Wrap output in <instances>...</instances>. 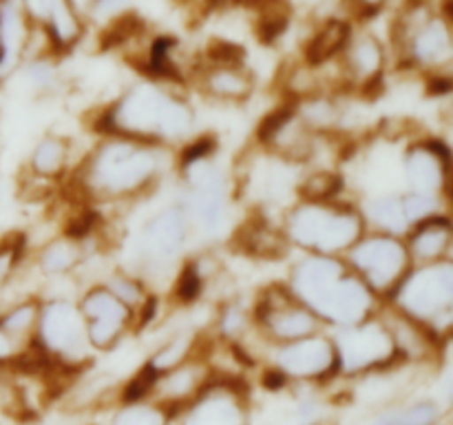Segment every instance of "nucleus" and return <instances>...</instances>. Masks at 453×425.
Instances as JSON below:
<instances>
[{"label": "nucleus", "mask_w": 453, "mask_h": 425, "mask_svg": "<svg viewBox=\"0 0 453 425\" xmlns=\"http://www.w3.org/2000/svg\"><path fill=\"white\" fill-rule=\"evenodd\" d=\"M292 290L310 305V310L314 308L341 326H357L372 308L370 288L332 257H310L296 266Z\"/></svg>", "instance_id": "nucleus-1"}, {"label": "nucleus", "mask_w": 453, "mask_h": 425, "mask_svg": "<svg viewBox=\"0 0 453 425\" xmlns=\"http://www.w3.org/2000/svg\"><path fill=\"white\" fill-rule=\"evenodd\" d=\"M106 122L119 133L135 137H177L190 127V111L175 97L153 87L133 89L106 115Z\"/></svg>", "instance_id": "nucleus-2"}, {"label": "nucleus", "mask_w": 453, "mask_h": 425, "mask_svg": "<svg viewBox=\"0 0 453 425\" xmlns=\"http://www.w3.org/2000/svg\"><path fill=\"white\" fill-rule=\"evenodd\" d=\"M157 166V158L146 146L131 144V142H113L97 151L93 162L88 164L87 180L82 184L97 193H133L140 186L149 184Z\"/></svg>", "instance_id": "nucleus-3"}, {"label": "nucleus", "mask_w": 453, "mask_h": 425, "mask_svg": "<svg viewBox=\"0 0 453 425\" xmlns=\"http://www.w3.org/2000/svg\"><path fill=\"white\" fill-rule=\"evenodd\" d=\"M361 230L363 220L357 212L349 208L323 206L321 202L296 208L290 217L292 239L319 255H334L352 248L354 242L361 239Z\"/></svg>", "instance_id": "nucleus-4"}, {"label": "nucleus", "mask_w": 453, "mask_h": 425, "mask_svg": "<svg viewBox=\"0 0 453 425\" xmlns=\"http://www.w3.org/2000/svg\"><path fill=\"white\" fill-rule=\"evenodd\" d=\"M401 308L420 323H436L449 317L453 301V274L449 264L420 268L394 288Z\"/></svg>", "instance_id": "nucleus-5"}, {"label": "nucleus", "mask_w": 453, "mask_h": 425, "mask_svg": "<svg viewBox=\"0 0 453 425\" xmlns=\"http://www.w3.org/2000/svg\"><path fill=\"white\" fill-rule=\"evenodd\" d=\"M352 264L370 290L392 292L405 279L410 255L392 235H379L358 242L352 251Z\"/></svg>", "instance_id": "nucleus-6"}, {"label": "nucleus", "mask_w": 453, "mask_h": 425, "mask_svg": "<svg viewBox=\"0 0 453 425\" xmlns=\"http://www.w3.org/2000/svg\"><path fill=\"white\" fill-rule=\"evenodd\" d=\"M394 357V336L383 326L372 321H361L352 330L341 336L336 363L349 372L367 370L380 366Z\"/></svg>", "instance_id": "nucleus-7"}, {"label": "nucleus", "mask_w": 453, "mask_h": 425, "mask_svg": "<svg viewBox=\"0 0 453 425\" xmlns=\"http://www.w3.org/2000/svg\"><path fill=\"white\" fill-rule=\"evenodd\" d=\"M257 317L281 341L301 339L314 330V314L296 304L290 292L283 290L281 286L264 292L257 304Z\"/></svg>", "instance_id": "nucleus-8"}, {"label": "nucleus", "mask_w": 453, "mask_h": 425, "mask_svg": "<svg viewBox=\"0 0 453 425\" xmlns=\"http://www.w3.org/2000/svg\"><path fill=\"white\" fill-rule=\"evenodd\" d=\"M82 313L84 321H87V335L91 344L100 345V348H111L122 335L127 328L131 310L128 305L113 295L106 288H96L88 292L82 301Z\"/></svg>", "instance_id": "nucleus-9"}, {"label": "nucleus", "mask_w": 453, "mask_h": 425, "mask_svg": "<svg viewBox=\"0 0 453 425\" xmlns=\"http://www.w3.org/2000/svg\"><path fill=\"white\" fill-rule=\"evenodd\" d=\"M42 345L66 359L80 357L84 352L87 321L82 313L71 304H49L42 313Z\"/></svg>", "instance_id": "nucleus-10"}, {"label": "nucleus", "mask_w": 453, "mask_h": 425, "mask_svg": "<svg viewBox=\"0 0 453 425\" xmlns=\"http://www.w3.org/2000/svg\"><path fill=\"white\" fill-rule=\"evenodd\" d=\"M279 363L295 376H323L336 366V350L330 341L301 336L279 352Z\"/></svg>", "instance_id": "nucleus-11"}, {"label": "nucleus", "mask_w": 453, "mask_h": 425, "mask_svg": "<svg viewBox=\"0 0 453 425\" xmlns=\"http://www.w3.org/2000/svg\"><path fill=\"white\" fill-rule=\"evenodd\" d=\"M447 162H449V151L442 149V144H436V142L414 149V153L407 159V175L416 193H436L438 186L445 180Z\"/></svg>", "instance_id": "nucleus-12"}, {"label": "nucleus", "mask_w": 453, "mask_h": 425, "mask_svg": "<svg viewBox=\"0 0 453 425\" xmlns=\"http://www.w3.org/2000/svg\"><path fill=\"white\" fill-rule=\"evenodd\" d=\"M186 235V217L180 208H168L155 217L144 230V251L150 259H166L175 255Z\"/></svg>", "instance_id": "nucleus-13"}, {"label": "nucleus", "mask_w": 453, "mask_h": 425, "mask_svg": "<svg viewBox=\"0 0 453 425\" xmlns=\"http://www.w3.org/2000/svg\"><path fill=\"white\" fill-rule=\"evenodd\" d=\"M27 44L25 16L13 0L0 3V78L16 69Z\"/></svg>", "instance_id": "nucleus-14"}, {"label": "nucleus", "mask_w": 453, "mask_h": 425, "mask_svg": "<svg viewBox=\"0 0 453 425\" xmlns=\"http://www.w3.org/2000/svg\"><path fill=\"white\" fill-rule=\"evenodd\" d=\"M451 226L445 215H432L418 221V228L411 235V251L425 261H434L449 248Z\"/></svg>", "instance_id": "nucleus-15"}, {"label": "nucleus", "mask_w": 453, "mask_h": 425, "mask_svg": "<svg viewBox=\"0 0 453 425\" xmlns=\"http://www.w3.org/2000/svg\"><path fill=\"white\" fill-rule=\"evenodd\" d=\"M414 58L425 65H438L451 58V35L445 22L432 20L414 35Z\"/></svg>", "instance_id": "nucleus-16"}, {"label": "nucleus", "mask_w": 453, "mask_h": 425, "mask_svg": "<svg viewBox=\"0 0 453 425\" xmlns=\"http://www.w3.org/2000/svg\"><path fill=\"white\" fill-rule=\"evenodd\" d=\"M380 66H383V51H380L379 42L372 38L358 40L357 44H352V49L348 51V71L352 78L361 80L363 87L372 84L380 73Z\"/></svg>", "instance_id": "nucleus-17"}, {"label": "nucleus", "mask_w": 453, "mask_h": 425, "mask_svg": "<svg viewBox=\"0 0 453 425\" xmlns=\"http://www.w3.org/2000/svg\"><path fill=\"white\" fill-rule=\"evenodd\" d=\"M186 425H243L242 410L230 397H208L195 407L186 419Z\"/></svg>", "instance_id": "nucleus-18"}, {"label": "nucleus", "mask_w": 453, "mask_h": 425, "mask_svg": "<svg viewBox=\"0 0 453 425\" xmlns=\"http://www.w3.org/2000/svg\"><path fill=\"white\" fill-rule=\"evenodd\" d=\"M348 38H349L348 25H343V22L339 20L327 22V25L323 27L312 40H310L308 51H305L308 62L310 65H321V62L330 60L332 56H336V53L348 44Z\"/></svg>", "instance_id": "nucleus-19"}, {"label": "nucleus", "mask_w": 453, "mask_h": 425, "mask_svg": "<svg viewBox=\"0 0 453 425\" xmlns=\"http://www.w3.org/2000/svg\"><path fill=\"white\" fill-rule=\"evenodd\" d=\"M243 251L252 252L259 257H281L286 251V242L277 230L270 228L264 221H252L239 233Z\"/></svg>", "instance_id": "nucleus-20"}, {"label": "nucleus", "mask_w": 453, "mask_h": 425, "mask_svg": "<svg viewBox=\"0 0 453 425\" xmlns=\"http://www.w3.org/2000/svg\"><path fill=\"white\" fill-rule=\"evenodd\" d=\"M208 91L221 97H243L250 93L252 82L246 73H239L234 66H217L206 82Z\"/></svg>", "instance_id": "nucleus-21"}, {"label": "nucleus", "mask_w": 453, "mask_h": 425, "mask_svg": "<svg viewBox=\"0 0 453 425\" xmlns=\"http://www.w3.org/2000/svg\"><path fill=\"white\" fill-rule=\"evenodd\" d=\"M66 159V144L58 137H44L34 151L31 158V168L40 175H58L65 166Z\"/></svg>", "instance_id": "nucleus-22"}, {"label": "nucleus", "mask_w": 453, "mask_h": 425, "mask_svg": "<svg viewBox=\"0 0 453 425\" xmlns=\"http://www.w3.org/2000/svg\"><path fill=\"white\" fill-rule=\"evenodd\" d=\"M372 217L380 224V228L388 230L389 235H396L401 230H405L407 226V217L403 212V204L401 199L394 197H383L374 204L372 208Z\"/></svg>", "instance_id": "nucleus-23"}, {"label": "nucleus", "mask_w": 453, "mask_h": 425, "mask_svg": "<svg viewBox=\"0 0 453 425\" xmlns=\"http://www.w3.org/2000/svg\"><path fill=\"white\" fill-rule=\"evenodd\" d=\"M75 261H78V251L69 242H56L44 248L42 266L49 273H65V270L73 268Z\"/></svg>", "instance_id": "nucleus-24"}, {"label": "nucleus", "mask_w": 453, "mask_h": 425, "mask_svg": "<svg viewBox=\"0 0 453 425\" xmlns=\"http://www.w3.org/2000/svg\"><path fill=\"white\" fill-rule=\"evenodd\" d=\"M339 186V180L334 175H330V173H317V175L305 182L303 189H301V195L308 202H326V199L334 197Z\"/></svg>", "instance_id": "nucleus-25"}, {"label": "nucleus", "mask_w": 453, "mask_h": 425, "mask_svg": "<svg viewBox=\"0 0 453 425\" xmlns=\"http://www.w3.org/2000/svg\"><path fill=\"white\" fill-rule=\"evenodd\" d=\"M303 118L305 122L312 128H330L334 127L336 118H339V111H336L334 104H330L327 100H310L308 104L303 106Z\"/></svg>", "instance_id": "nucleus-26"}, {"label": "nucleus", "mask_w": 453, "mask_h": 425, "mask_svg": "<svg viewBox=\"0 0 453 425\" xmlns=\"http://www.w3.org/2000/svg\"><path fill=\"white\" fill-rule=\"evenodd\" d=\"M436 414L438 412L432 403H418V406L388 419L385 425H432L436 421Z\"/></svg>", "instance_id": "nucleus-27"}, {"label": "nucleus", "mask_w": 453, "mask_h": 425, "mask_svg": "<svg viewBox=\"0 0 453 425\" xmlns=\"http://www.w3.org/2000/svg\"><path fill=\"white\" fill-rule=\"evenodd\" d=\"M113 425H164V416L159 410L153 407H128V410L119 412Z\"/></svg>", "instance_id": "nucleus-28"}, {"label": "nucleus", "mask_w": 453, "mask_h": 425, "mask_svg": "<svg viewBox=\"0 0 453 425\" xmlns=\"http://www.w3.org/2000/svg\"><path fill=\"white\" fill-rule=\"evenodd\" d=\"M199 290H202V277H199L197 268L195 266H186L180 282H177V297L181 301H190L199 295Z\"/></svg>", "instance_id": "nucleus-29"}, {"label": "nucleus", "mask_w": 453, "mask_h": 425, "mask_svg": "<svg viewBox=\"0 0 453 425\" xmlns=\"http://www.w3.org/2000/svg\"><path fill=\"white\" fill-rule=\"evenodd\" d=\"M18 255H20V246L13 239H7V242L0 243V283L7 282L13 266H16Z\"/></svg>", "instance_id": "nucleus-30"}, {"label": "nucleus", "mask_w": 453, "mask_h": 425, "mask_svg": "<svg viewBox=\"0 0 453 425\" xmlns=\"http://www.w3.org/2000/svg\"><path fill=\"white\" fill-rule=\"evenodd\" d=\"M62 0H25L27 13L34 18H42V20H49L51 13L56 12V7Z\"/></svg>", "instance_id": "nucleus-31"}, {"label": "nucleus", "mask_w": 453, "mask_h": 425, "mask_svg": "<svg viewBox=\"0 0 453 425\" xmlns=\"http://www.w3.org/2000/svg\"><path fill=\"white\" fill-rule=\"evenodd\" d=\"M361 3L365 4V7H376V4H380L383 0H361Z\"/></svg>", "instance_id": "nucleus-32"}]
</instances>
